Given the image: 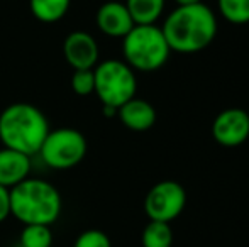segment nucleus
<instances>
[{
	"instance_id": "obj_1",
	"label": "nucleus",
	"mask_w": 249,
	"mask_h": 247,
	"mask_svg": "<svg viewBox=\"0 0 249 247\" xmlns=\"http://www.w3.org/2000/svg\"><path fill=\"white\" fill-rule=\"evenodd\" d=\"M161 31L171 51L192 54L212 44L217 34V19L203 2L178 5L166 17Z\"/></svg>"
},
{
	"instance_id": "obj_2",
	"label": "nucleus",
	"mask_w": 249,
	"mask_h": 247,
	"mask_svg": "<svg viewBox=\"0 0 249 247\" xmlns=\"http://www.w3.org/2000/svg\"><path fill=\"white\" fill-rule=\"evenodd\" d=\"M50 131L46 115L33 103H12L0 114V142L22 154H37Z\"/></svg>"
},
{
	"instance_id": "obj_3",
	"label": "nucleus",
	"mask_w": 249,
	"mask_h": 247,
	"mask_svg": "<svg viewBox=\"0 0 249 247\" xmlns=\"http://www.w3.org/2000/svg\"><path fill=\"white\" fill-rule=\"evenodd\" d=\"M61 195L50 181L27 178L10 188V215L24 225H50L61 214Z\"/></svg>"
},
{
	"instance_id": "obj_4",
	"label": "nucleus",
	"mask_w": 249,
	"mask_h": 247,
	"mask_svg": "<svg viewBox=\"0 0 249 247\" xmlns=\"http://www.w3.org/2000/svg\"><path fill=\"white\" fill-rule=\"evenodd\" d=\"M124 63L138 71H156L163 68L170 58L168 46L161 27L134 26L127 36L122 37Z\"/></svg>"
},
{
	"instance_id": "obj_5",
	"label": "nucleus",
	"mask_w": 249,
	"mask_h": 247,
	"mask_svg": "<svg viewBox=\"0 0 249 247\" xmlns=\"http://www.w3.org/2000/svg\"><path fill=\"white\" fill-rule=\"evenodd\" d=\"M95 93L104 107H114L119 110L125 102L136 97L138 82L134 69L124 61L107 60L93 68Z\"/></svg>"
},
{
	"instance_id": "obj_6",
	"label": "nucleus",
	"mask_w": 249,
	"mask_h": 247,
	"mask_svg": "<svg viewBox=\"0 0 249 247\" xmlns=\"http://www.w3.org/2000/svg\"><path fill=\"white\" fill-rule=\"evenodd\" d=\"M87 149V139L82 132L61 127L48 132L37 154L53 169H70L85 159Z\"/></svg>"
},
{
	"instance_id": "obj_7",
	"label": "nucleus",
	"mask_w": 249,
	"mask_h": 247,
	"mask_svg": "<svg viewBox=\"0 0 249 247\" xmlns=\"http://www.w3.org/2000/svg\"><path fill=\"white\" fill-rule=\"evenodd\" d=\"M187 205V191L177 181H160L148 191L144 198V212L149 220L166 222L178 217Z\"/></svg>"
},
{
	"instance_id": "obj_8",
	"label": "nucleus",
	"mask_w": 249,
	"mask_h": 247,
	"mask_svg": "<svg viewBox=\"0 0 249 247\" xmlns=\"http://www.w3.org/2000/svg\"><path fill=\"white\" fill-rule=\"evenodd\" d=\"M212 135L224 148H236L249 137V114L241 109H226L215 117Z\"/></svg>"
},
{
	"instance_id": "obj_9",
	"label": "nucleus",
	"mask_w": 249,
	"mask_h": 247,
	"mask_svg": "<svg viewBox=\"0 0 249 247\" xmlns=\"http://www.w3.org/2000/svg\"><path fill=\"white\" fill-rule=\"evenodd\" d=\"M99 44L92 34L75 31L65 37L63 56L73 69H93L99 61Z\"/></svg>"
},
{
	"instance_id": "obj_10",
	"label": "nucleus",
	"mask_w": 249,
	"mask_h": 247,
	"mask_svg": "<svg viewBox=\"0 0 249 247\" xmlns=\"http://www.w3.org/2000/svg\"><path fill=\"white\" fill-rule=\"evenodd\" d=\"M97 26L105 36L110 37H124L129 34V31L136 26L129 14L125 3L122 2H105L97 10Z\"/></svg>"
},
{
	"instance_id": "obj_11",
	"label": "nucleus",
	"mask_w": 249,
	"mask_h": 247,
	"mask_svg": "<svg viewBox=\"0 0 249 247\" xmlns=\"http://www.w3.org/2000/svg\"><path fill=\"white\" fill-rule=\"evenodd\" d=\"M31 156L9 148L0 149V186L14 188L29 178Z\"/></svg>"
},
{
	"instance_id": "obj_12",
	"label": "nucleus",
	"mask_w": 249,
	"mask_h": 247,
	"mask_svg": "<svg viewBox=\"0 0 249 247\" xmlns=\"http://www.w3.org/2000/svg\"><path fill=\"white\" fill-rule=\"evenodd\" d=\"M117 117L127 129L136 132L148 131L156 122V110L149 102L141 99H131L122 107H119Z\"/></svg>"
},
{
	"instance_id": "obj_13",
	"label": "nucleus",
	"mask_w": 249,
	"mask_h": 247,
	"mask_svg": "<svg viewBox=\"0 0 249 247\" xmlns=\"http://www.w3.org/2000/svg\"><path fill=\"white\" fill-rule=\"evenodd\" d=\"M136 26H153L164 10V0H125Z\"/></svg>"
},
{
	"instance_id": "obj_14",
	"label": "nucleus",
	"mask_w": 249,
	"mask_h": 247,
	"mask_svg": "<svg viewBox=\"0 0 249 247\" xmlns=\"http://www.w3.org/2000/svg\"><path fill=\"white\" fill-rule=\"evenodd\" d=\"M70 5H71V0H29L33 16L46 24L61 20L68 14Z\"/></svg>"
},
{
	"instance_id": "obj_15",
	"label": "nucleus",
	"mask_w": 249,
	"mask_h": 247,
	"mask_svg": "<svg viewBox=\"0 0 249 247\" xmlns=\"http://www.w3.org/2000/svg\"><path fill=\"white\" fill-rule=\"evenodd\" d=\"M142 247H171L173 246V231L166 222H154L144 227L141 235Z\"/></svg>"
},
{
	"instance_id": "obj_16",
	"label": "nucleus",
	"mask_w": 249,
	"mask_h": 247,
	"mask_svg": "<svg viewBox=\"0 0 249 247\" xmlns=\"http://www.w3.org/2000/svg\"><path fill=\"white\" fill-rule=\"evenodd\" d=\"M53 234L50 225H24L19 247H51Z\"/></svg>"
},
{
	"instance_id": "obj_17",
	"label": "nucleus",
	"mask_w": 249,
	"mask_h": 247,
	"mask_svg": "<svg viewBox=\"0 0 249 247\" xmlns=\"http://www.w3.org/2000/svg\"><path fill=\"white\" fill-rule=\"evenodd\" d=\"M219 12L232 24L249 22V0H217Z\"/></svg>"
},
{
	"instance_id": "obj_18",
	"label": "nucleus",
	"mask_w": 249,
	"mask_h": 247,
	"mask_svg": "<svg viewBox=\"0 0 249 247\" xmlns=\"http://www.w3.org/2000/svg\"><path fill=\"white\" fill-rule=\"evenodd\" d=\"M71 88L80 97H89L95 93L93 69H75L71 76Z\"/></svg>"
},
{
	"instance_id": "obj_19",
	"label": "nucleus",
	"mask_w": 249,
	"mask_h": 247,
	"mask_svg": "<svg viewBox=\"0 0 249 247\" xmlns=\"http://www.w3.org/2000/svg\"><path fill=\"white\" fill-rule=\"evenodd\" d=\"M73 247H112V244L105 232L97 231V229H90V231L82 232L76 237Z\"/></svg>"
},
{
	"instance_id": "obj_20",
	"label": "nucleus",
	"mask_w": 249,
	"mask_h": 247,
	"mask_svg": "<svg viewBox=\"0 0 249 247\" xmlns=\"http://www.w3.org/2000/svg\"><path fill=\"white\" fill-rule=\"evenodd\" d=\"M10 215V190L0 186V224Z\"/></svg>"
},
{
	"instance_id": "obj_21",
	"label": "nucleus",
	"mask_w": 249,
	"mask_h": 247,
	"mask_svg": "<svg viewBox=\"0 0 249 247\" xmlns=\"http://www.w3.org/2000/svg\"><path fill=\"white\" fill-rule=\"evenodd\" d=\"M104 115L105 117H114V115H117V109H114V107H104Z\"/></svg>"
},
{
	"instance_id": "obj_22",
	"label": "nucleus",
	"mask_w": 249,
	"mask_h": 247,
	"mask_svg": "<svg viewBox=\"0 0 249 247\" xmlns=\"http://www.w3.org/2000/svg\"><path fill=\"white\" fill-rule=\"evenodd\" d=\"M178 5H192V3H200L202 0H175Z\"/></svg>"
}]
</instances>
